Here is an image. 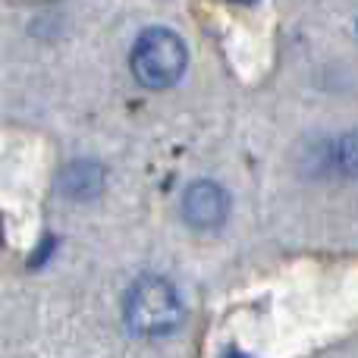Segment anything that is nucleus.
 <instances>
[{"mask_svg": "<svg viewBox=\"0 0 358 358\" xmlns=\"http://www.w3.org/2000/svg\"><path fill=\"white\" fill-rule=\"evenodd\" d=\"M123 317L138 336H167L182 321V299L164 277H142L123 299Z\"/></svg>", "mask_w": 358, "mask_h": 358, "instance_id": "nucleus-1", "label": "nucleus"}, {"mask_svg": "<svg viewBox=\"0 0 358 358\" xmlns=\"http://www.w3.org/2000/svg\"><path fill=\"white\" fill-rule=\"evenodd\" d=\"M189 50L173 29H148L132 48V73L148 88H170L182 79Z\"/></svg>", "mask_w": 358, "mask_h": 358, "instance_id": "nucleus-2", "label": "nucleus"}, {"mask_svg": "<svg viewBox=\"0 0 358 358\" xmlns=\"http://www.w3.org/2000/svg\"><path fill=\"white\" fill-rule=\"evenodd\" d=\"M179 208H182V220L192 229L210 233V229L223 227V220L229 217V195L223 185L210 182V179H198L182 192Z\"/></svg>", "mask_w": 358, "mask_h": 358, "instance_id": "nucleus-3", "label": "nucleus"}, {"mask_svg": "<svg viewBox=\"0 0 358 358\" xmlns=\"http://www.w3.org/2000/svg\"><path fill=\"white\" fill-rule=\"evenodd\" d=\"M101 185H104V170L92 161H79V164H73V167H66V173L60 179L63 195L79 198V201L94 198L101 192Z\"/></svg>", "mask_w": 358, "mask_h": 358, "instance_id": "nucleus-4", "label": "nucleus"}, {"mask_svg": "<svg viewBox=\"0 0 358 358\" xmlns=\"http://www.w3.org/2000/svg\"><path fill=\"white\" fill-rule=\"evenodd\" d=\"M330 161L336 164V170L346 176H358V132H349L340 142L334 145V157Z\"/></svg>", "mask_w": 358, "mask_h": 358, "instance_id": "nucleus-5", "label": "nucleus"}]
</instances>
